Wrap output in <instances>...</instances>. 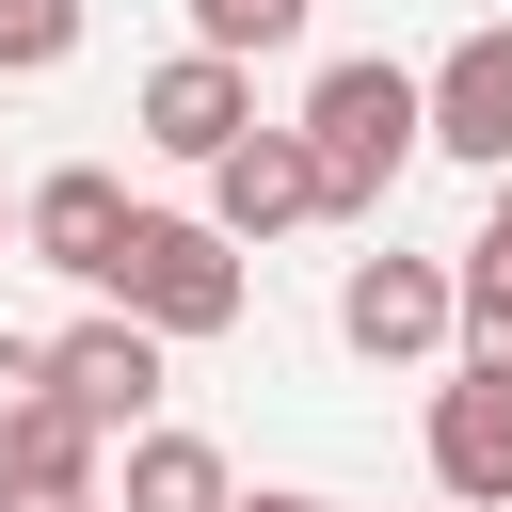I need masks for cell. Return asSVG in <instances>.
<instances>
[{"label":"cell","instance_id":"obj_1","mask_svg":"<svg viewBox=\"0 0 512 512\" xmlns=\"http://www.w3.org/2000/svg\"><path fill=\"white\" fill-rule=\"evenodd\" d=\"M304 144H320V208H336V224H368V208L400 192V160L432 144V80H416V64H384V48H352V64H320V80H304Z\"/></svg>","mask_w":512,"mask_h":512},{"label":"cell","instance_id":"obj_2","mask_svg":"<svg viewBox=\"0 0 512 512\" xmlns=\"http://www.w3.org/2000/svg\"><path fill=\"white\" fill-rule=\"evenodd\" d=\"M112 304H128V320H160V336L192 352V336H240L256 272H240V240H224L208 208H144V224H128V256H112Z\"/></svg>","mask_w":512,"mask_h":512},{"label":"cell","instance_id":"obj_3","mask_svg":"<svg viewBox=\"0 0 512 512\" xmlns=\"http://www.w3.org/2000/svg\"><path fill=\"white\" fill-rule=\"evenodd\" d=\"M336 336H352L368 368L464 352V272H448V256H352V288H336Z\"/></svg>","mask_w":512,"mask_h":512},{"label":"cell","instance_id":"obj_4","mask_svg":"<svg viewBox=\"0 0 512 512\" xmlns=\"http://www.w3.org/2000/svg\"><path fill=\"white\" fill-rule=\"evenodd\" d=\"M160 352H176V336L112 304V320H64V336H48V384H64L112 448H128V432H160Z\"/></svg>","mask_w":512,"mask_h":512},{"label":"cell","instance_id":"obj_5","mask_svg":"<svg viewBox=\"0 0 512 512\" xmlns=\"http://www.w3.org/2000/svg\"><path fill=\"white\" fill-rule=\"evenodd\" d=\"M128 128L160 144V160H224L240 128H256V80H240V48H176V64H144V96H128Z\"/></svg>","mask_w":512,"mask_h":512},{"label":"cell","instance_id":"obj_6","mask_svg":"<svg viewBox=\"0 0 512 512\" xmlns=\"http://www.w3.org/2000/svg\"><path fill=\"white\" fill-rule=\"evenodd\" d=\"M208 224H224V240H288V224H336V208H320V144H304V128H240V144L208 160Z\"/></svg>","mask_w":512,"mask_h":512},{"label":"cell","instance_id":"obj_7","mask_svg":"<svg viewBox=\"0 0 512 512\" xmlns=\"http://www.w3.org/2000/svg\"><path fill=\"white\" fill-rule=\"evenodd\" d=\"M432 160L512 176V16H480V32L432 64Z\"/></svg>","mask_w":512,"mask_h":512},{"label":"cell","instance_id":"obj_8","mask_svg":"<svg viewBox=\"0 0 512 512\" xmlns=\"http://www.w3.org/2000/svg\"><path fill=\"white\" fill-rule=\"evenodd\" d=\"M128 224H144V208H128V176H112V160H64V176H32V224H16V240H32L48 272H80V288H112V256H128Z\"/></svg>","mask_w":512,"mask_h":512},{"label":"cell","instance_id":"obj_9","mask_svg":"<svg viewBox=\"0 0 512 512\" xmlns=\"http://www.w3.org/2000/svg\"><path fill=\"white\" fill-rule=\"evenodd\" d=\"M432 480L464 512H512V384L496 368H448L432 384Z\"/></svg>","mask_w":512,"mask_h":512},{"label":"cell","instance_id":"obj_10","mask_svg":"<svg viewBox=\"0 0 512 512\" xmlns=\"http://www.w3.org/2000/svg\"><path fill=\"white\" fill-rule=\"evenodd\" d=\"M112 512H240V480H224V448H208V432H128Z\"/></svg>","mask_w":512,"mask_h":512},{"label":"cell","instance_id":"obj_11","mask_svg":"<svg viewBox=\"0 0 512 512\" xmlns=\"http://www.w3.org/2000/svg\"><path fill=\"white\" fill-rule=\"evenodd\" d=\"M0 512H112V496H96V464H64V448H0Z\"/></svg>","mask_w":512,"mask_h":512},{"label":"cell","instance_id":"obj_12","mask_svg":"<svg viewBox=\"0 0 512 512\" xmlns=\"http://www.w3.org/2000/svg\"><path fill=\"white\" fill-rule=\"evenodd\" d=\"M464 368L512 384V256H480V240H464Z\"/></svg>","mask_w":512,"mask_h":512},{"label":"cell","instance_id":"obj_13","mask_svg":"<svg viewBox=\"0 0 512 512\" xmlns=\"http://www.w3.org/2000/svg\"><path fill=\"white\" fill-rule=\"evenodd\" d=\"M80 48V0H0V80H48Z\"/></svg>","mask_w":512,"mask_h":512},{"label":"cell","instance_id":"obj_14","mask_svg":"<svg viewBox=\"0 0 512 512\" xmlns=\"http://www.w3.org/2000/svg\"><path fill=\"white\" fill-rule=\"evenodd\" d=\"M288 32H304V0H192V48H240V64H256V48H288Z\"/></svg>","mask_w":512,"mask_h":512},{"label":"cell","instance_id":"obj_15","mask_svg":"<svg viewBox=\"0 0 512 512\" xmlns=\"http://www.w3.org/2000/svg\"><path fill=\"white\" fill-rule=\"evenodd\" d=\"M48 400H64V384H48V336H0V432L48 416Z\"/></svg>","mask_w":512,"mask_h":512},{"label":"cell","instance_id":"obj_16","mask_svg":"<svg viewBox=\"0 0 512 512\" xmlns=\"http://www.w3.org/2000/svg\"><path fill=\"white\" fill-rule=\"evenodd\" d=\"M480 256H512V176H496V208H480Z\"/></svg>","mask_w":512,"mask_h":512},{"label":"cell","instance_id":"obj_17","mask_svg":"<svg viewBox=\"0 0 512 512\" xmlns=\"http://www.w3.org/2000/svg\"><path fill=\"white\" fill-rule=\"evenodd\" d=\"M240 512H336V496H240Z\"/></svg>","mask_w":512,"mask_h":512},{"label":"cell","instance_id":"obj_18","mask_svg":"<svg viewBox=\"0 0 512 512\" xmlns=\"http://www.w3.org/2000/svg\"><path fill=\"white\" fill-rule=\"evenodd\" d=\"M16 224H32V192H0V240H16Z\"/></svg>","mask_w":512,"mask_h":512},{"label":"cell","instance_id":"obj_19","mask_svg":"<svg viewBox=\"0 0 512 512\" xmlns=\"http://www.w3.org/2000/svg\"><path fill=\"white\" fill-rule=\"evenodd\" d=\"M448 512H464V496H448Z\"/></svg>","mask_w":512,"mask_h":512}]
</instances>
